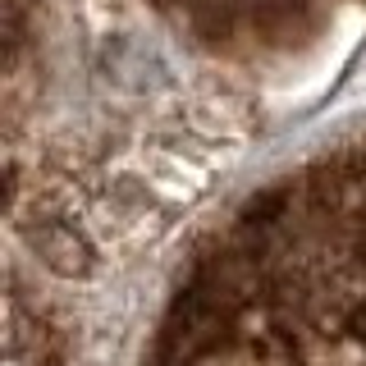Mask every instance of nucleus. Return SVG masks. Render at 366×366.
<instances>
[{"label": "nucleus", "instance_id": "obj_1", "mask_svg": "<svg viewBox=\"0 0 366 366\" xmlns=\"http://www.w3.org/2000/svg\"><path fill=\"white\" fill-rule=\"evenodd\" d=\"M28 238H32V247H37V257L55 274H87L92 270V247H87V238L78 234L74 224L41 220V224L28 229Z\"/></svg>", "mask_w": 366, "mask_h": 366}, {"label": "nucleus", "instance_id": "obj_2", "mask_svg": "<svg viewBox=\"0 0 366 366\" xmlns=\"http://www.w3.org/2000/svg\"><path fill=\"white\" fill-rule=\"evenodd\" d=\"M343 330H348V339H352V343H362V348H366V297L357 302V312L348 316V325H343Z\"/></svg>", "mask_w": 366, "mask_h": 366}]
</instances>
